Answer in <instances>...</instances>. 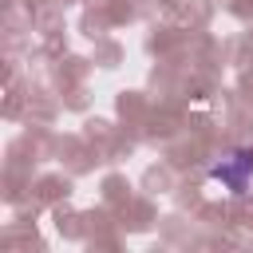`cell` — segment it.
<instances>
[{
    "instance_id": "cell-1",
    "label": "cell",
    "mask_w": 253,
    "mask_h": 253,
    "mask_svg": "<svg viewBox=\"0 0 253 253\" xmlns=\"http://www.w3.org/2000/svg\"><path fill=\"white\" fill-rule=\"evenodd\" d=\"M249 174H253V150H237V154L221 158V162L210 170V178H213V182H221L229 194H241V190H245V182H249Z\"/></svg>"
}]
</instances>
